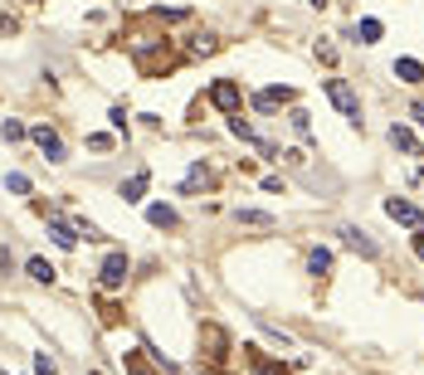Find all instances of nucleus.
<instances>
[{
  "instance_id": "obj_4",
  "label": "nucleus",
  "mask_w": 424,
  "mask_h": 375,
  "mask_svg": "<svg viewBox=\"0 0 424 375\" xmlns=\"http://www.w3.org/2000/svg\"><path fill=\"white\" fill-rule=\"evenodd\" d=\"M210 102H215L220 113H239V88H234L230 78H220L215 88H210Z\"/></svg>"
},
{
  "instance_id": "obj_24",
  "label": "nucleus",
  "mask_w": 424,
  "mask_h": 375,
  "mask_svg": "<svg viewBox=\"0 0 424 375\" xmlns=\"http://www.w3.org/2000/svg\"><path fill=\"white\" fill-rule=\"evenodd\" d=\"M258 375H288V370H283V365H263V361H258Z\"/></svg>"
},
{
  "instance_id": "obj_12",
  "label": "nucleus",
  "mask_w": 424,
  "mask_h": 375,
  "mask_svg": "<svg viewBox=\"0 0 424 375\" xmlns=\"http://www.w3.org/2000/svg\"><path fill=\"white\" fill-rule=\"evenodd\" d=\"M327 268H332V253H327V249H312V258H307V273H317V278H322Z\"/></svg>"
},
{
  "instance_id": "obj_18",
  "label": "nucleus",
  "mask_w": 424,
  "mask_h": 375,
  "mask_svg": "<svg viewBox=\"0 0 424 375\" xmlns=\"http://www.w3.org/2000/svg\"><path fill=\"white\" fill-rule=\"evenodd\" d=\"M356 30H361V44H376L381 39V20H361Z\"/></svg>"
},
{
  "instance_id": "obj_22",
  "label": "nucleus",
  "mask_w": 424,
  "mask_h": 375,
  "mask_svg": "<svg viewBox=\"0 0 424 375\" xmlns=\"http://www.w3.org/2000/svg\"><path fill=\"white\" fill-rule=\"evenodd\" d=\"M78 234H83V239H102V229H98L93 220H78Z\"/></svg>"
},
{
  "instance_id": "obj_17",
  "label": "nucleus",
  "mask_w": 424,
  "mask_h": 375,
  "mask_svg": "<svg viewBox=\"0 0 424 375\" xmlns=\"http://www.w3.org/2000/svg\"><path fill=\"white\" fill-rule=\"evenodd\" d=\"M220 49V39L215 34H200V39H190V54H195V59H200V54H215Z\"/></svg>"
},
{
  "instance_id": "obj_25",
  "label": "nucleus",
  "mask_w": 424,
  "mask_h": 375,
  "mask_svg": "<svg viewBox=\"0 0 424 375\" xmlns=\"http://www.w3.org/2000/svg\"><path fill=\"white\" fill-rule=\"evenodd\" d=\"M414 253H419V258H424V234H414Z\"/></svg>"
},
{
  "instance_id": "obj_16",
  "label": "nucleus",
  "mask_w": 424,
  "mask_h": 375,
  "mask_svg": "<svg viewBox=\"0 0 424 375\" xmlns=\"http://www.w3.org/2000/svg\"><path fill=\"white\" fill-rule=\"evenodd\" d=\"M49 234H54V244H59V249H74V244H78V239H74V229H69V225H59V220L49 225Z\"/></svg>"
},
{
  "instance_id": "obj_23",
  "label": "nucleus",
  "mask_w": 424,
  "mask_h": 375,
  "mask_svg": "<svg viewBox=\"0 0 424 375\" xmlns=\"http://www.w3.org/2000/svg\"><path fill=\"white\" fill-rule=\"evenodd\" d=\"M0 132H5V141H20V137H25V127H20V122H5Z\"/></svg>"
},
{
  "instance_id": "obj_7",
  "label": "nucleus",
  "mask_w": 424,
  "mask_h": 375,
  "mask_svg": "<svg viewBox=\"0 0 424 375\" xmlns=\"http://www.w3.org/2000/svg\"><path fill=\"white\" fill-rule=\"evenodd\" d=\"M342 244H346V249H356L361 258H376V253H381L376 244L366 239V229H342Z\"/></svg>"
},
{
  "instance_id": "obj_13",
  "label": "nucleus",
  "mask_w": 424,
  "mask_h": 375,
  "mask_svg": "<svg viewBox=\"0 0 424 375\" xmlns=\"http://www.w3.org/2000/svg\"><path fill=\"white\" fill-rule=\"evenodd\" d=\"M30 278H34V283H54V263H44V258H30Z\"/></svg>"
},
{
  "instance_id": "obj_21",
  "label": "nucleus",
  "mask_w": 424,
  "mask_h": 375,
  "mask_svg": "<svg viewBox=\"0 0 424 375\" xmlns=\"http://www.w3.org/2000/svg\"><path fill=\"white\" fill-rule=\"evenodd\" d=\"M230 132H234V137H244V141H254V127H249V122H239V113L230 117Z\"/></svg>"
},
{
  "instance_id": "obj_1",
  "label": "nucleus",
  "mask_w": 424,
  "mask_h": 375,
  "mask_svg": "<svg viewBox=\"0 0 424 375\" xmlns=\"http://www.w3.org/2000/svg\"><path fill=\"white\" fill-rule=\"evenodd\" d=\"M327 98L337 102V113L342 117H351V122H361V102H356V93L342 83V78H327Z\"/></svg>"
},
{
  "instance_id": "obj_15",
  "label": "nucleus",
  "mask_w": 424,
  "mask_h": 375,
  "mask_svg": "<svg viewBox=\"0 0 424 375\" xmlns=\"http://www.w3.org/2000/svg\"><path fill=\"white\" fill-rule=\"evenodd\" d=\"M142 195H146V176H142V171H137V176H132V181H127V185H122V200H132V205H137V200H142Z\"/></svg>"
},
{
  "instance_id": "obj_9",
  "label": "nucleus",
  "mask_w": 424,
  "mask_h": 375,
  "mask_svg": "<svg viewBox=\"0 0 424 375\" xmlns=\"http://www.w3.org/2000/svg\"><path fill=\"white\" fill-rule=\"evenodd\" d=\"M146 220H151L156 229H176V225H181V220H176V209H171V205H151V209H146Z\"/></svg>"
},
{
  "instance_id": "obj_20",
  "label": "nucleus",
  "mask_w": 424,
  "mask_h": 375,
  "mask_svg": "<svg viewBox=\"0 0 424 375\" xmlns=\"http://www.w3.org/2000/svg\"><path fill=\"white\" fill-rule=\"evenodd\" d=\"M34 375H59L54 356H44V351H39V356H34Z\"/></svg>"
},
{
  "instance_id": "obj_3",
  "label": "nucleus",
  "mask_w": 424,
  "mask_h": 375,
  "mask_svg": "<svg viewBox=\"0 0 424 375\" xmlns=\"http://www.w3.org/2000/svg\"><path fill=\"white\" fill-rule=\"evenodd\" d=\"M386 214H390V220H400V225H410V229H419L424 225V214H419V205H410V200H386Z\"/></svg>"
},
{
  "instance_id": "obj_19",
  "label": "nucleus",
  "mask_w": 424,
  "mask_h": 375,
  "mask_svg": "<svg viewBox=\"0 0 424 375\" xmlns=\"http://www.w3.org/2000/svg\"><path fill=\"white\" fill-rule=\"evenodd\" d=\"M5 190H15V195H30V176L10 171V176H5Z\"/></svg>"
},
{
  "instance_id": "obj_26",
  "label": "nucleus",
  "mask_w": 424,
  "mask_h": 375,
  "mask_svg": "<svg viewBox=\"0 0 424 375\" xmlns=\"http://www.w3.org/2000/svg\"><path fill=\"white\" fill-rule=\"evenodd\" d=\"M414 117H419V122H424V102H414Z\"/></svg>"
},
{
  "instance_id": "obj_6",
  "label": "nucleus",
  "mask_w": 424,
  "mask_h": 375,
  "mask_svg": "<svg viewBox=\"0 0 424 375\" xmlns=\"http://www.w3.org/2000/svg\"><path fill=\"white\" fill-rule=\"evenodd\" d=\"M283 102H293V88H263V93L254 98L258 113H274V107H283Z\"/></svg>"
},
{
  "instance_id": "obj_10",
  "label": "nucleus",
  "mask_w": 424,
  "mask_h": 375,
  "mask_svg": "<svg viewBox=\"0 0 424 375\" xmlns=\"http://www.w3.org/2000/svg\"><path fill=\"white\" fill-rule=\"evenodd\" d=\"M205 185H210V171H205V166H195V171L186 176V185H181V195H195V190H205Z\"/></svg>"
},
{
  "instance_id": "obj_14",
  "label": "nucleus",
  "mask_w": 424,
  "mask_h": 375,
  "mask_svg": "<svg viewBox=\"0 0 424 375\" xmlns=\"http://www.w3.org/2000/svg\"><path fill=\"white\" fill-rule=\"evenodd\" d=\"M395 73H400V83H419V78H424V69H419L414 59H400V64H395Z\"/></svg>"
},
{
  "instance_id": "obj_11",
  "label": "nucleus",
  "mask_w": 424,
  "mask_h": 375,
  "mask_svg": "<svg viewBox=\"0 0 424 375\" xmlns=\"http://www.w3.org/2000/svg\"><path fill=\"white\" fill-rule=\"evenodd\" d=\"M239 225H258V229H274V214H263V209H239Z\"/></svg>"
},
{
  "instance_id": "obj_8",
  "label": "nucleus",
  "mask_w": 424,
  "mask_h": 375,
  "mask_svg": "<svg viewBox=\"0 0 424 375\" xmlns=\"http://www.w3.org/2000/svg\"><path fill=\"white\" fill-rule=\"evenodd\" d=\"M390 146H395V151H405V156H419V141H414V132H410V127H390Z\"/></svg>"
},
{
  "instance_id": "obj_2",
  "label": "nucleus",
  "mask_w": 424,
  "mask_h": 375,
  "mask_svg": "<svg viewBox=\"0 0 424 375\" xmlns=\"http://www.w3.org/2000/svg\"><path fill=\"white\" fill-rule=\"evenodd\" d=\"M98 283L108 288V293H113V288H122V283H127V253H108V258H102Z\"/></svg>"
},
{
  "instance_id": "obj_5",
  "label": "nucleus",
  "mask_w": 424,
  "mask_h": 375,
  "mask_svg": "<svg viewBox=\"0 0 424 375\" xmlns=\"http://www.w3.org/2000/svg\"><path fill=\"white\" fill-rule=\"evenodd\" d=\"M30 137H34V146H39L49 161H64V141H59V132H54V127H34Z\"/></svg>"
}]
</instances>
